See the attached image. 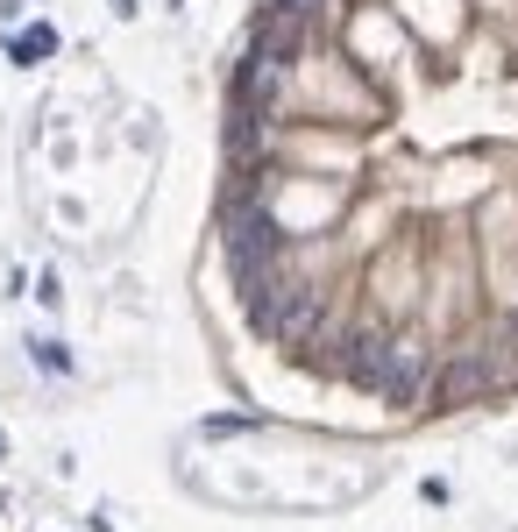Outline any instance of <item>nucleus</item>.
Here are the masks:
<instances>
[{
	"label": "nucleus",
	"mask_w": 518,
	"mask_h": 532,
	"mask_svg": "<svg viewBox=\"0 0 518 532\" xmlns=\"http://www.w3.org/2000/svg\"><path fill=\"white\" fill-rule=\"evenodd\" d=\"M306 29H313V15L299 8V0H270V8L256 15V57H270V64H299Z\"/></svg>",
	"instance_id": "obj_1"
},
{
	"label": "nucleus",
	"mask_w": 518,
	"mask_h": 532,
	"mask_svg": "<svg viewBox=\"0 0 518 532\" xmlns=\"http://www.w3.org/2000/svg\"><path fill=\"white\" fill-rule=\"evenodd\" d=\"M490 384H497V362L469 355V362H455V369L433 384V405H469V398H476V391H490Z\"/></svg>",
	"instance_id": "obj_2"
},
{
	"label": "nucleus",
	"mask_w": 518,
	"mask_h": 532,
	"mask_svg": "<svg viewBox=\"0 0 518 532\" xmlns=\"http://www.w3.org/2000/svg\"><path fill=\"white\" fill-rule=\"evenodd\" d=\"M419 391H426V362H419L412 348H398L391 369H384V384H377V398H384V405H419Z\"/></svg>",
	"instance_id": "obj_3"
},
{
	"label": "nucleus",
	"mask_w": 518,
	"mask_h": 532,
	"mask_svg": "<svg viewBox=\"0 0 518 532\" xmlns=\"http://www.w3.org/2000/svg\"><path fill=\"white\" fill-rule=\"evenodd\" d=\"M8 57H15V64H43V57H57V29H50V22H29V29L8 43Z\"/></svg>",
	"instance_id": "obj_4"
},
{
	"label": "nucleus",
	"mask_w": 518,
	"mask_h": 532,
	"mask_svg": "<svg viewBox=\"0 0 518 532\" xmlns=\"http://www.w3.org/2000/svg\"><path fill=\"white\" fill-rule=\"evenodd\" d=\"M36 362H43V369H57V376L71 369V355H64V341H36Z\"/></svg>",
	"instance_id": "obj_5"
},
{
	"label": "nucleus",
	"mask_w": 518,
	"mask_h": 532,
	"mask_svg": "<svg viewBox=\"0 0 518 532\" xmlns=\"http://www.w3.org/2000/svg\"><path fill=\"white\" fill-rule=\"evenodd\" d=\"M299 8H306V15H320V8H327V0H299Z\"/></svg>",
	"instance_id": "obj_6"
},
{
	"label": "nucleus",
	"mask_w": 518,
	"mask_h": 532,
	"mask_svg": "<svg viewBox=\"0 0 518 532\" xmlns=\"http://www.w3.org/2000/svg\"><path fill=\"white\" fill-rule=\"evenodd\" d=\"M0 454H8V433H0Z\"/></svg>",
	"instance_id": "obj_7"
},
{
	"label": "nucleus",
	"mask_w": 518,
	"mask_h": 532,
	"mask_svg": "<svg viewBox=\"0 0 518 532\" xmlns=\"http://www.w3.org/2000/svg\"><path fill=\"white\" fill-rule=\"evenodd\" d=\"M511 327H518V320H511Z\"/></svg>",
	"instance_id": "obj_8"
}]
</instances>
